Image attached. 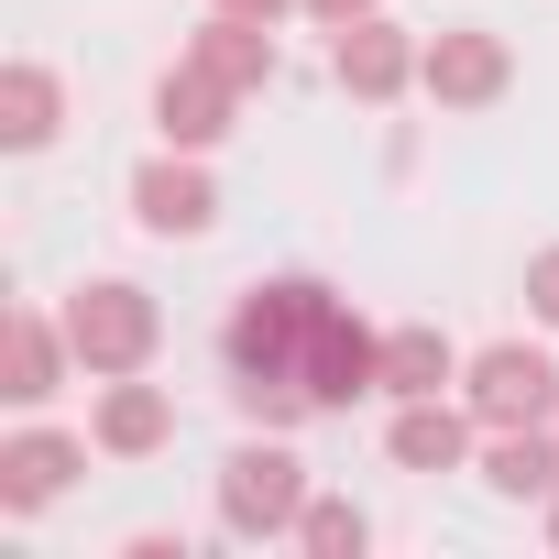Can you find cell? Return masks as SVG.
Here are the masks:
<instances>
[{"label": "cell", "mask_w": 559, "mask_h": 559, "mask_svg": "<svg viewBox=\"0 0 559 559\" xmlns=\"http://www.w3.org/2000/svg\"><path fill=\"white\" fill-rule=\"evenodd\" d=\"M56 121H67V88H56V67L12 56V67H0V143H12V154H45V143H56Z\"/></svg>", "instance_id": "cell-14"}, {"label": "cell", "mask_w": 559, "mask_h": 559, "mask_svg": "<svg viewBox=\"0 0 559 559\" xmlns=\"http://www.w3.org/2000/svg\"><path fill=\"white\" fill-rule=\"evenodd\" d=\"M472 406H450V395H417V406H395V428H384V450H395V472H461L472 461Z\"/></svg>", "instance_id": "cell-11"}, {"label": "cell", "mask_w": 559, "mask_h": 559, "mask_svg": "<svg viewBox=\"0 0 559 559\" xmlns=\"http://www.w3.org/2000/svg\"><path fill=\"white\" fill-rule=\"evenodd\" d=\"M297 548H308V559H362V548H373V515H362L352 493H308V515H297Z\"/></svg>", "instance_id": "cell-18"}, {"label": "cell", "mask_w": 559, "mask_h": 559, "mask_svg": "<svg viewBox=\"0 0 559 559\" xmlns=\"http://www.w3.org/2000/svg\"><path fill=\"white\" fill-rule=\"evenodd\" d=\"M526 308H537V330H559V252L526 263Z\"/></svg>", "instance_id": "cell-19"}, {"label": "cell", "mask_w": 559, "mask_h": 559, "mask_svg": "<svg viewBox=\"0 0 559 559\" xmlns=\"http://www.w3.org/2000/svg\"><path fill=\"white\" fill-rule=\"evenodd\" d=\"M78 472H88V450H78L67 428H23V439H0V515H34V504H56Z\"/></svg>", "instance_id": "cell-9"}, {"label": "cell", "mask_w": 559, "mask_h": 559, "mask_svg": "<svg viewBox=\"0 0 559 559\" xmlns=\"http://www.w3.org/2000/svg\"><path fill=\"white\" fill-rule=\"evenodd\" d=\"M504 78H515V56H504V34H483V23H450V34L417 56V88H428L439 110H493Z\"/></svg>", "instance_id": "cell-5"}, {"label": "cell", "mask_w": 559, "mask_h": 559, "mask_svg": "<svg viewBox=\"0 0 559 559\" xmlns=\"http://www.w3.org/2000/svg\"><path fill=\"white\" fill-rule=\"evenodd\" d=\"M230 110H241V88H230V78H209L198 56H187V67L154 88V132H165L176 154H209V143L230 132Z\"/></svg>", "instance_id": "cell-10"}, {"label": "cell", "mask_w": 559, "mask_h": 559, "mask_svg": "<svg viewBox=\"0 0 559 559\" xmlns=\"http://www.w3.org/2000/svg\"><path fill=\"white\" fill-rule=\"evenodd\" d=\"M308 12H319V23L341 34V23H362V12H373V0H308Z\"/></svg>", "instance_id": "cell-20"}, {"label": "cell", "mask_w": 559, "mask_h": 559, "mask_svg": "<svg viewBox=\"0 0 559 559\" xmlns=\"http://www.w3.org/2000/svg\"><path fill=\"white\" fill-rule=\"evenodd\" d=\"M132 219H143L154 241H198V230L219 219V187H209V165L165 143V154H154L143 176H132Z\"/></svg>", "instance_id": "cell-8"}, {"label": "cell", "mask_w": 559, "mask_h": 559, "mask_svg": "<svg viewBox=\"0 0 559 559\" xmlns=\"http://www.w3.org/2000/svg\"><path fill=\"white\" fill-rule=\"evenodd\" d=\"M461 406H472L483 428H548V417H559V362H548L537 341H493V352L461 362Z\"/></svg>", "instance_id": "cell-4"}, {"label": "cell", "mask_w": 559, "mask_h": 559, "mask_svg": "<svg viewBox=\"0 0 559 559\" xmlns=\"http://www.w3.org/2000/svg\"><path fill=\"white\" fill-rule=\"evenodd\" d=\"M450 373H461V352H450L439 330H384V395H395V406L450 395Z\"/></svg>", "instance_id": "cell-17"}, {"label": "cell", "mask_w": 559, "mask_h": 559, "mask_svg": "<svg viewBox=\"0 0 559 559\" xmlns=\"http://www.w3.org/2000/svg\"><path fill=\"white\" fill-rule=\"evenodd\" d=\"M209 12H241V23H274V12H286V0H209Z\"/></svg>", "instance_id": "cell-21"}, {"label": "cell", "mask_w": 559, "mask_h": 559, "mask_svg": "<svg viewBox=\"0 0 559 559\" xmlns=\"http://www.w3.org/2000/svg\"><path fill=\"white\" fill-rule=\"evenodd\" d=\"M187 56H198L209 78H230L241 99H252V88H274V23H241V12H209Z\"/></svg>", "instance_id": "cell-15"}, {"label": "cell", "mask_w": 559, "mask_h": 559, "mask_svg": "<svg viewBox=\"0 0 559 559\" xmlns=\"http://www.w3.org/2000/svg\"><path fill=\"white\" fill-rule=\"evenodd\" d=\"M417 56H428L417 34H395L384 12H362V23H341V45H330V78H341L352 99H373V110H384V99H406V88H417Z\"/></svg>", "instance_id": "cell-7"}, {"label": "cell", "mask_w": 559, "mask_h": 559, "mask_svg": "<svg viewBox=\"0 0 559 559\" xmlns=\"http://www.w3.org/2000/svg\"><path fill=\"white\" fill-rule=\"evenodd\" d=\"M297 515H308V461L286 450V428L241 439L219 461V526L230 537H297Z\"/></svg>", "instance_id": "cell-2"}, {"label": "cell", "mask_w": 559, "mask_h": 559, "mask_svg": "<svg viewBox=\"0 0 559 559\" xmlns=\"http://www.w3.org/2000/svg\"><path fill=\"white\" fill-rule=\"evenodd\" d=\"M67 330L45 319V308H12V319H0V395H12V406H45L56 395V373H67Z\"/></svg>", "instance_id": "cell-12"}, {"label": "cell", "mask_w": 559, "mask_h": 559, "mask_svg": "<svg viewBox=\"0 0 559 559\" xmlns=\"http://www.w3.org/2000/svg\"><path fill=\"white\" fill-rule=\"evenodd\" d=\"M319 319H330L319 274H274V286H252L230 308V395H241V417H263V428L319 417V395H308V330Z\"/></svg>", "instance_id": "cell-1"}, {"label": "cell", "mask_w": 559, "mask_h": 559, "mask_svg": "<svg viewBox=\"0 0 559 559\" xmlns=\"http://www.w3.org/2000/svg\"><path fill=\"white\" fill-rule=\"evenodd\" d=\"M548 548H559V493H548Z\"/></svg>", "instance_id": "cell-22"}, {"label": "cell", "mask_w": 559, "mask_h": 559, "mask_svg": "<svg viewBox=\"0 0 559 559\" xmlns=\"http://www.w3.org/2000/svg\"><path fill=\"white\" fill-rule=\"evenodd\" d=\"M483 483L515 493V504H548V493H559V439H548V428H493V439H483Z\"/></svg>", "instance_id": "cell-16"}, {"label": "cell", "mask_w": 559, "mask_h": 559, "mask_svg": "<svg viewBox=\"0 0 559 559\" xmlns=\"http://www.w3.org/2000/svg\"><path fill=\"white\" fill-rule=\"evenodd\" d=\"M176 439V406H165V384H132V373H110V395H99V450L110 461H154Z\"/></svg>", "instance_id": "cell-13"}, {"label": "cell", "mask_w": 559, "mask_h": 559, "mask_svg": "<svg viewBox=\"0 0 559 559\" xmlns=\"http://www.w3.org/2000/svg\"><path fill=\"white\" fill-rule=\"evenodd\" d=\"M308 395H319V406H362V395H384V330H362L341 297H330V319L308 330Z\"/></svg>", "instance_id": "cell-6"}, {"label": "cell", "mask_w": 559, "mask_h": 559, "mask_svg": "<svg viewBox=\"0 0 559 559\" xmlns=\"http://www.w3.org/2000/svg\"><path fill=\"white\" fill-rule=\"evenodd\" d=\"M67 341H78V362L110 384V373H143V362H154L165 319H154V297H143V286L99 274V286H78V297H67Z\"/></svg>", "instance_id": "cell-3"}]
</instances>
